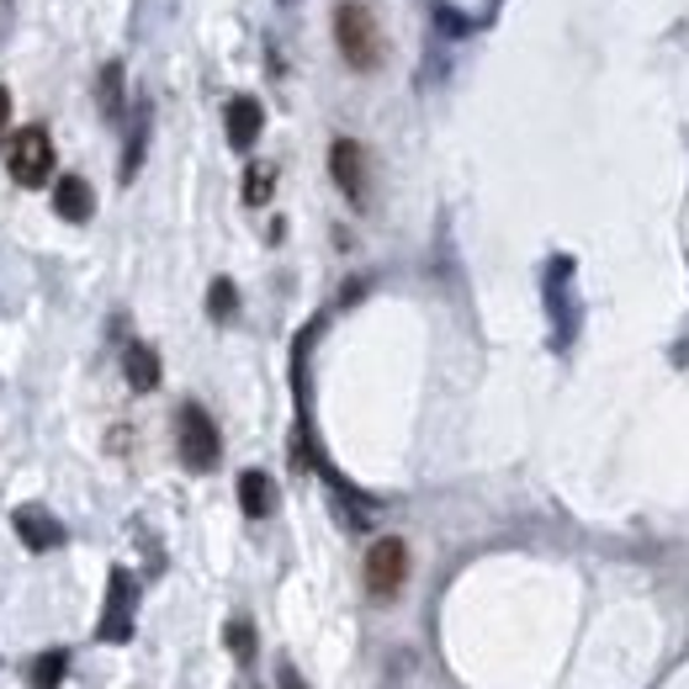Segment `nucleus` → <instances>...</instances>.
Wrapping results in <instances>:
<instances>
[{
	"mask_svg": "<svg viewBox=\"0 0 689 689\" xmlns=\"http://www.w3.org/2000/svg\"><path fill=\"white\" fill-rule=\"evenodd\" d=\"M334 43L345 53V64L361 74H372L382 64V27L372 17V6H361V0H345L340 11H334Z\"/></svg>",
	"mask_w": 689,
	"mask_h": 689,
	"instance_id": "obj_1",
	"label": "nucleus"
},
{
	"mask_svg": "<svg viewBox=\"0 0 689 689\" xmlns=\"http://www.w3.org/2000/svg\"><path fill=\"white\" fill-rule=\"evenodd\" d=\"M175 446H181V462H186L191 473H213L217 456H223V435L217 425L207 419V408L202 404H186L175 414Z\"/></svg>",
	"mask_w": 689,
	"mask_h": 689,
	"instance_id": "obj_2",
	"label": "nucleus"
},
{
	"mask_svg": "<svg viewBox=\"0 0 689 689\" xmlns=\"http://www.w3.org/2000/svg\"><path fill=\"white\" fill-rule=\"evenodd\" d=\"M133 610H139V584H133L128 568H112V578H107V605H101V620H95V637L122 647L133 637Z\"/></svg>",
	"mask_w": 689,
	"mask_h": 689,
	"instance_id": "obj_3",
	"label": "nucleus"
},
{
	"mask_svg": "<svg viewBox=\"0 0 689 689\" xmlns=\"http://www.w3.org/2000/svg\"><path fill=\"white\" fill-rule=\"evenodd\" d=\"M6 165H11V181H17V186H27V191L48 186V175H53V139H48V128H22V133L11 139Z\"/></svg>",
	"mask_w": 689,
	"mask_h": 689,
	"instance_id": "obj_4",
	"label": "nucleus"
},
{
	"mask_svg": "<svg viewBox=\"0 0 689 689\" xmlns=\"http://www.w3.org/2000/svg\"><path fill=\"white\" fill-rule=\"evenodd\" d=\"M408 578V547L398 541V536H382V541H372V551H366V589L377 599H393L398 589H404Z\"/></svg>",
	"mask_w": 689,
	"mask_h": 689,
	"instance_id": "obj_5",
	"label": "nucleus"
},
{
	"mask_svg": "<svg viewBox=\"0 0 689 689\" xmlns=\"http://www.w3.org/2000/svg\"><path fill=\"white\" fill-rule=\"evenodd\" d=\"M330 175L356 207H366V196H372V165H366V149L356 139H340L330 149Z\"/></svg>",
	"mask_w": 689,
	"mask_h": 689,
	"instance_id": "obj_6",
	"label": "nucleus"
},
{
	"mask_svg": "<svg viewBox=\"0 0 689 689\" xmlns=\"http://www.w3.org/2000/svg\"><path fill=\"white\" fill-rule=\"evenodd\" d=\"M11 525H17V536H22V547H27V551H53V547H64V525H59V515H48L43 504H17Z\"/></svg>",
	"mask_w": 689,
	"mask_h": 689,
	"instance_id": "obj_7",
	"label": "nucleus"
},
{
	"mask_svg": "<svg viewBox=\"0 0 689 689\" xmlns=\"http://www.w3.org/2000/svg\"><path fill=\"white\" fill-rule=\"evenodd\" d=\"M223 128H229V149H255V139H261V128H265V112H261V101L255 95H234L229 101V112H223Z\"/></svg>",
	"mask_w": 689,
	"mask_h": 689,
	"instance_id": "obj_8",
	"label": "nucleus"
},
{
	"mask_svg": "<svg viewBox=\"0 0 689 689\" xmlns=\"http://www.w3.org/2000/svg\"><path fill=\"white\" fill-rule=\"evenodd\" d=\"M53 213L64 217V223H85L95 213V191L85 175H59V186H53Z\"/></svg>",
	"mask_w": 689,
	"mask_h": 689,
	"instance_id": "obj_9",
	"label": "nucleus"
},
{
	"mask_svg": "<svg viewBox=\"0 0 689 689\" xmlns=\"http://www.w3.org/2000/svg\"><path fill=\"white\" fill-rule=\"evenodd\" d=\"M239 509H244L250 520H265V515L276 509V483H271V473H239Z\"/></svg>",
	"mask_w": 689,
	"mask_h": 689,
	"instance_id": "obj_10",
	"label": "nucleus"
},
{
	"mask_svg": "<svg viewBox=\"0 0 689 689\" xmlns=\"http://www.w3.org/2000/svg\"><path fill=\"white\" fill-rule=\"evenodd\" d=\"M122 372H128V387L133 393H154L160 387V356L149 345H128L122 351Z\"/></svg>",
	"mask_w": 689,
	"mask_h": 689,
	"instance_id": "obj_11",
	"label": "nucleus"
},
{
	"mask_svg": "<svg viewBox=\"0 0 689 689\" xmlns=\"http://www.w3.org/2000/svg\"><path fill=\"white\" fill-rule=\"evenodd\" d=\"M64 668H70V652H59V647H53V652H38L32 668H27V685L32 689H59L64 685Z\"/></svg>",
	"mask_w": 689,
	"mask_h": 689,
	"instance_id": "obj_12",
	"label": "nucleus"
},
{
	"mask_svg": "<svg viewBox=\"0 0 689 689\" xmlns=\"http://www.w3.org/2000/svg\"><path fill=\"white\" fill-rule=\"evenodd\" d=\"M271 191H276V165L255 160V165L244 170V202H250V207H265V202H271Z\"/></svg>",
	"mask_w": 689,
	"mask_h": 689,
	"instance_id": "obj_13",
	"label": "nucleus"
},
{
	"mask_svg": "<svg viewBox=\"0 0 689 689\" xmlns=\"http://www.w3.org/2000/svg\"><path fill=\"white\" fill-rule=\"evenodd\" d=\"M234 308H239V286L229 282V276H217V282L207 286V313H213L217 324H229V318H234Z\"/></svg>",
	"mask_w": 689,
	"mask_h": 689,
	"instance_id": "obj_14",
	"label": "nucleus"
},
{
	"mask_svg": "<svg viewBox=\"0 0 689 689\" xmlns=\"http://www.w3.org/2000/svg\"><path fill=\"white\" fill-rule=\"evenodd\" d=\"M223 647L234 652L239 663H250V658H255V626H250V620H229V626H223Z\"/></svg>",
	"mask_w": 689,
	"mask_h": 689,
	"instance_id": "obj_15",
	"label": "nucleus"
},
{
	"mask_svg": "<svg viewBox=\"0 0 689 689\" xmlns=\"http://www.w3.org/2000/svg\"><path fill=\"white\" fill-rule=\"evenodd\" d=\"M101 112H107V118L118 122L122 118V64H107V70H101Z\"/></svg>",
	"mask_w": 689,
	"mask_h": 689,
	"instance_id": "obj_16",
	"label": "nucleus"
},
{
	"mask_svg": "<svg viewBox=\"0 0 689 689\" xmlns=\"http://www.w3.org/2000/svg\"><path fill=\"white\" fill-rule=\"evenodd\" d=\"M143 149H149V112L133 122V139H128V154H122V181H133V175H139Z\"/></svg>",
	"mask_w": 689,
	"mask_h": 689,
	"instance_id": "obj_17",
	"label": "nucleus"
},
{
	"mask_svg": "<svg viewBox=\"0 0 689 689\" xmlns=\"http://www.w3.org/2000/svg\"><path fill=\"white\" fill-rule=\"evenodd\" d=\"M276 689H308V685H303V673H297L292 663H282L276 668Z\"/></svg>",
	"mask_w": 689,
	"mask_h": 689,
	"instance_id": "obj_18",
	"label": "nucleus"
},
{
	"mask_svg": "<svg viewBox=\"0 0 689 689\" xmlns=\"http://www.w3.org/2000/svg\"><path fill=\"white\" fill-rule=\"evenodd\" d=\"M6 122H11V91L0 85V139H6Z\"/></svg>",
	"mask_w": 689,
	"mask_h": 689,
	"instance_id": "obj_19",
	"label": "nucleus"
},
{
	"mask_svg": "<svg viewBox=\"0 0 689 689\" xmlns=\"http://www.w3.org/2000/svg\"><path fill=\"white\" fill-rule=\"evenodd\" d=\"M239 689H255V685H250V679H244V685H239Z\"/></svg>",
	"mask_w": 689,
	"mask_h": 689,
	"instance_id": "obj_20",
	"label": "nucleus"
}]
</instances>
